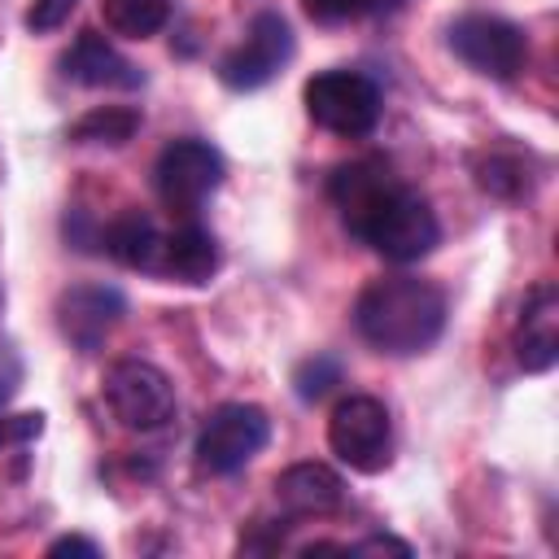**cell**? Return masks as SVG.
I'll return each instance as SVG.
<instances>
[{
  "mask_svg": "<svg viewBox=\"0 0 559 559\" xmlns=\"http://www.w3.org/2000/svg\"><path fill=\"white\" fill-rule=\"evenodd\" d=\"M328 197L354 240L376 249L384 262H419L437 249L441 227L428 201L406 188L389 162L358 157L332 170Z\"/></svg>",
  "mask_w": 559,
  "mask_h": 559,
  "instance_id": "obj_1",
  "label": "cell"
},
{
  "mask_svg": "<svg viewBox=\"0 0 559 559\" xmlns=\"http://www.w3.org/2000/svg\"><path fill=\"white\" fill-rule=\"evenodd\" d=\"M354 328L380 354H424L445 328V293L419 275H380L358 293Z\"/></svg>",
  "mask_w": 559,
  "mask_h": 559,
  "instance_id": "obj_2",
  "label": "cell"
},
{
  "mask_svg": "<svg viewBox=\"0 0 559 559\" xmlns=\"http://www.w3.org/2000/svg\"><path fill=\"white\" fill-rule=\"evenodd\" d=\"M271 441V419L262 406L253 402H223L205 415L201 432H197V467L210 476H231L240 472L262 445Z\"/></svg>",
  "mask_w": 559,
  "mask_h": 559,
  "instance_id": "obj_3",
  "label": "cell"
},
{
  "mask_svg": "<svg viewBox=\"0 0 559 559\" xmlns=\"http://www.w3.org/2000/svg\"><path fill=\"white\" fill-rule=\"evenodd\" d=\"M306 114L314 127L358 140L380 122V87L358 70H323L306 83Z\"/></svg>",
  "mask_w": 559,
  "mask_h": 559,
  "instance_id": "obj_4",
  "label": "cell"
},
{
  "mask_svg": "<svg viewBox=\"0 0 559 559\" xmlns=\"http://www.w3.org/2000/svg\"><path fill=\"white\" fill-rule=\"evenodd\" d=\"M105 402H109L114 419L135 432H157L179 411L170 376L144 358H122L105 371Z\"/></svg>",
  "mask_w": 559,
  "mask_h": 559,
  "instance_id": "obj_5",
  "label": "cell"
},
{
  "mask_svg": "<svg viewBox=\"0 0 559 559\" xmlns=\"http://www.w3.org/2000/svg\"><path fill=\"white\" fill-rule=\"evenodd\" d=\"M445 39H450V52L463 66H472L476 74L498 79V83L515 79L524 70V61H528L524 31L515 22H507V17H493V13H463V17H454Z\"/></svg>",
  "mask_w": 559,
  "mask_h": 559,
  "instance_id": "obj_6",
  "label": "cell"
},
{
  "mask_svg": "<svg viewBox=\"0 0 559 559\" xmlns=\"http://www.w3.org/2000/svg\"><path fill=\"white\" fill-rule=\"evenodd\" d=\"M328 445L354 472H367V476L384 472L389 467V450H393V424H389L384 402L367 397V393L345 397L328 419Z\"/></svg>",
  "mask_w": 559,
  "mask_h": 559,
  "instance_id": "obj_7",
  "label": "cell"
},
{
  "mask_svg": "<svg viewBox=\"0 0 559 559\" xmlns=\"http://www.w3.org/2000/svg\"><path fill=\"white\" fill-rule=\"evenodd\" d=\"M293 61V31L288 22L275 13V9H262L245 39L218 61V79L231 87V92H258L266 87L284 66Z\"/></svg>",
  "mask_w": 559,
  "mask_h": 559,
  "instance_id": "obj_8",
  "label": "cell"
},
{
  "mask_svg": "<svg viewBox=\"0 0 559 559\" xmlns=\"http://www.w3.org/2000/svg\"><path fill=\"white\" fill-rule=\"evenodd\" d=\"M153 183L162 205L175 214H192L223 183V153L205 140H170L153 166Z\"/></svg>",
  "mask_w": 559,
  "mask_h": 559,
  "instance_id": "obj_9",
  "label": "cell"
},
{
  "mask_svg": "<svg viewBox=\"0 0 559 559\" xmlns=\"http://www.w3.org/2000/svg\"><path fill=\"white\" fill-rule=\"evenodd\" d=\"M122 314H127V297L114 284H74L57 297V328L79 354L100 349V341L118 328Z\"/></svg>",
  "mask_w": 559,
  "mask_h": 559,
  "instance_id": "obj_10",
  "label": "cell"
},
{
  "mask_svg": "<svg viewBox=\"0 0 559 559\" xmlns=\"http://www.w3.org/2000/svg\"><path fill=\"white\" fill-rule=\"evenodd\" d=\"M515 362L524 371H550L559 358V288L533 284L515 323Z\"/></svg>",
  "mask_w": 559,
  "mask_h": 559,
  "instance_id": "obj_11",
  "label": "cell"
},
{
  "mask_svg": "<svg viewBox=\"0 0 559 559\" xmlns=\"http://www.w3.org/2000/svg\"><path fill=\"white\" fill-rule=\"evenodd\" d=\"M61 74L79 87H118V92H135L144 83V74L100 31H79L70 52L61 57Z\"/></svg>",
  "mask_w": 559,
  "mask_h": 559,
  "instance_id": "obj_12",
  "label": "cell"
},
{
  "mask_svg": "<svg viewBox=\"0 0 559 559\" xmlns=\"http://www.w3.org/2000/svg\"><path fill=\"white\" fill-rule=\"evenodd\" d=\"M275 502L288 515H328L345 502V480L328 463H293L275 476Z\"/></svg>",
  "mask_w": 559,
  "mask_h": 559,
  "instance_id": "obj_13",
  "label": "cell"
},
{
  "mask_svg": "<svg viewBox=\"0 0 559 559\" xmlns=\"http://www.w3.org/2000/svg\"><path fill=\"white\" fill-rule=\"evenodd\" d=\"M218 271V240L188 223L175 227L170 236H162V253H157V275L175 280V284H205Z\"/></svg>",
  "mask_w": 559,
  "mask_h": 559,
  "instance_id": "obj_14",
  "label": "cell"
},
{
  "mask_svg": "<svg viewBox=\"0 0 559 559\" xmlns=\"http://www.w3.org/2000/svg\"><path fill=\"white\" fill-rule=\"evenodd\" d=\"M100 249H105L114 262L131 266V271H153V275H157L162 231L153 227V218H148V214L127 210V214H118L109 227H100Z\"/></svg>",
  "mask_w": 559,
  "mask_h": 559,
  "instance_id": "obj_15",
  "label": "cell"
},
{
  "mask_svg": "<svg viewBox=\"0 0 559 559\" xmlns=\"http://www.w3.org/2000/svg\"><path fill=\"white\" fill-rule=\"evenodd\" d=\"M472 175H476V188L489 192V197H498V201H515V197H524L533 188V166L520 153H511V148L480 153L472 162Z\"/></svg>",
  "mask_w": 559,
  "mask_h": 559,
  "instance_id": "obj_16",
  "label": "cell"
},
{
  "mask_svg": "<svg viewBox=\"0 0 559 559\" xmlns=\"http://www.w3.org/2000/svg\"><path fill=\"white\" fill-rule=\"evenodd\" d=\"M135 131H140V109H131V105H100V109H87V114L70 127V140H74V144L122 148Z\"/></svg>",
  "mask_w": 559,
  "mask_h": 559,
  "instance_id": "obj_17",
  "label": "cell"
},
{
  "mask_svg": "<svg viewBox=\"0 0 559 559\" xmlns=\"http://www.w3.org/2000/svg\"><path fill=\"white\" fill-rule=\"evenodd\" d=\"M100 17L122 39H148L170 22V0H100Z\"/></svg>",
  "mask_w": 559,
  "mask_h": 559,
  "instance_id": "obj_18",
  "label": "cell"
},
{
  "mask_svg": "<svg viewBox=\"0 0 559 559\" xmlns=\"http://www.w3.org/2000/svg\"><path fill=\"white\" fill-rule=\"evenodd\" d=\"M301 9H306V17L319 22V26H341V22L393 13V9H402V0H301Z\"/></svg>",
  "mask_w": 559,
  "mask_h": 559,
  "instance_id": "obj_19",
  "label": "cell"
},
{
  "mask_svg": "<svg viewBox=\"0 0 559 559\" xmlns=\"http://www.w3.org/2000/svg\"><path fill=\"white\" fill-rule=\"evenodd\" d=\"M336 384H341V362H336L332 354L301 358L297 371H293V393H297L301 402H323Z\"/></svg>",
  "mask_w": 559,
  "mask_h": 559,
  "instance_id": "obj_20",
  "label": "cell"
},
{
  "mask_svg": "<svg viewBox=\"0 0 559 559\" xmlns=\"http://www.w3.org/2000/svg\"><path fill=\"white\" fill-rule=\"evenodd\" d=\"M44 432V415L26 411V415H0V445H26Z\"/></svg>",
  "mask_w": 559,
  "mask_h": 559,
  "instance_id": "obj_21",
  "label": "cell"
},
{
  "mask_svg": "<svg viewBox=\"0 0 559 559\" xmlns=\"http://www.w3.org/2000/svg\"><path fill=\"white\" fill-rule=\"evenodd\" d=\"M74 4H79V0H35V4H31V13H26V26H31L35 35L57 31V26L74 13Z\"/></svg>",
  "mask_w": 559,
  "mask_h": 559,
  "instance_id": "obj_22",
  "label": "cell"
},
{
  "mask_svg": "<svg viewBox=\"0 0 559 559\" xmlns=\"http://www.w3.org/2000/svg\"><path fill=\"white\" fill-rule=\"evenodd\" d=\"M345 555H397V559H411V546L397 542V537H389V533H371L362 542H349Z\"/></svg>",
  "mask_w": 559,
  "mask_h": 559,
  "instance_id": "obj_23",
  "label": "cell"
},
{
  "mask_svg": "<svg viewBox=\"0 0 559 559\" xmlns=\"http://www.w3.org/2000/svg\"><path fill=\"white\" fill-rule=\"evenodd\" d=\"M17 384H22V358L13 345H0V406L17 393Z\"/></svg>",
  "mask_w": 559,
  "mask_h": 559,
  "instance_id": "obj_24",
  "label": "cell"
},
{
  "mask_svg": "<svg viewBox=\"0 0 559 559\" xmlns=\"http://www.w3.org/2000/svg\"><path fill=\"white\" fill-rule=\"evenodd\" d=\"M48 555H52V559H61V555H83V559H96V555H100V546H96V542H87V537H57V542L48 546Z\"/></svg>",
  "mask_w": 559,
  "mask_h": 559,
  "instance_id": "obj_25",
  "label": "cell"
}]
</instances>
